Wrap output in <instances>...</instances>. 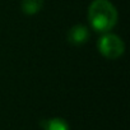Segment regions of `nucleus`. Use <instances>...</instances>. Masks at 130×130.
Segmentation results:
<instances>
[{"label":"nucleus","mask_w":130,"mask_h":130,"mask_svg":"<svg viewBox=\"0 0 130 130\" xmlns=\"http://www.w3.org/2000/svg\"><path fill=\"white\" fill-rule=\"evenodd\" d=\"M117 10L110 0H92L88 7V21L98 33L110 32L117 23Z\"/></svg>","instance_id":"obj_1"},{"label":"nucleus","mask_w":130,"mask_h":130,"mask_svg":"<svg viewBox=\"0 0 130 130\" xmlns=\"http://www.w3.org/2000/svg\"><path fill=\"white\" fill-rule=\"evenodd\" d=\"M97 50L103 57L108 60H116L124 55L125 43L120 36L111 32H106L102 33V36L98 38Z\"/></svg>","instance_id":"obj_2"},{"label":"nucleus","mask_w":130,"mask_h":130,"mask_svg":"<svg viewBox=\"0 0 130 130\" xmlns=\"http://www.w3.org/2000/svg\"><path fill=\"white\" fill-rule=\"evenodd\" d=\"M91 37L89 28L84 24H75L73 26L67 35L68 42L74 45V46H82L84 45Z\"/></svg>","instance_id":"obj_3"},{"label":"nucleus","mask_w":130,"mask_h":130,"mask_svg":"<svg viewBox=\"0 0 130 130\" xmlns=\"http://www.w3.org/2000/svg\"><path fill=\"white\" fill-rule=\"evenodd\" d=\"M42 130H70L69 122L62 117H51L41 121Z\"/></svg>","instance_id":"obj_4"},{"label":"nucleus","mask_w":130,"mask_h":130,"mask_svg":"<svg viewBox=\"0 0 130 130\" xmlns=\"http://www.w3.org/2000/svg\"><path fill=\"white\" fill-rule=\"evenodd\" d=\"M43 0H22L21 9L26 15H35L43 8Z\"/></svg>","instance_id":"obj_5"}]
</instances>
